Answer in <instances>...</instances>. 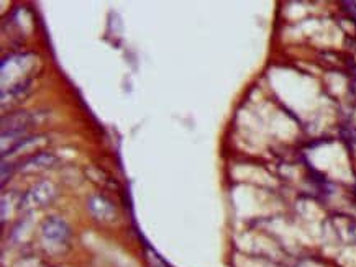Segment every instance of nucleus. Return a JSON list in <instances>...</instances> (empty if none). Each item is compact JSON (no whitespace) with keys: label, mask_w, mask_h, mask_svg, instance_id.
Returning a JSON list of instances; mask_svg holds the SVG:
<instances>
[{"label":"nucleus","mask_w":356,"mask_h":267,"mask_svg":"<svg viewBox=\"0 0 356 267\" xmlns=\"http://www.w3.org/2000/svg\"><path fill=\"white\" fill-rule=\"evenodd\" d=\"M89 209H91V212L100 220H112L115 217L114 205L103 197H94L91 202H89Z\"/></svg>","instance_id":"nucleus-5"},{"label":"nucleus","mask_w":356,"mask_h":267,"mask_svg":"<svg viewBox=\"0 0 356 267\" xmlns=\"http://www.w3.org/2000/svg\"><path fill=\"white\" fill-rule=\"evenodd\" d=\"M41 233L46 240L53 241V243H64L69 236V226L63 218H48L43 221L41 225Z\"/></svg>","instance_id":"nucleus-2"},{"label":"nucleus","mask_w":356,"mask_h":267,"mask_svg":"<svg viewBox=\"0 0 356 267\" xmlns=\"http://www.w3.org/2000/svg\"><path fill=\"white\" fill-rule=\"evenodd\" d=\"M56 190L53 187V184L49 182H40L33 185L32 189L26 190L20 198L18 209L21 212H32V210H38L43 209L44 205H48L51 200L54 198Z\"/></svg>","instance_id":"nucleus-1"},{"label":"nucleus","mask_w":356,"mask_h":267,"mask_svg":"<svg viewBox=\"0 0 356 267\" xmlns=\"http://www.w3.org/2000/svg\"><path fill=\"white\" fill-rule=\"evenodd\" d=\"M33 116L28 115V113H15L10 116H4V122H2V136L5 138L7 135L9 136H21L25 133V130L30 127L32 123Z\"/></svg>","instance_id":"nucleus-3"},{"label":"nucleus","mask_w":356,"mask_h":267,"mask_svg":"<svg viewBox=\"0 0 356 267\" xmlns=\"http://www.w3.org/2000/svg\"><path fill=\"white\" fill-rule=\"evenodd\" d=\"M56 161V158L49 153H36L33 156H30L28 159H25L21 162L20 170H38V169H46L49 167L53 162Z\"/></svg>","instance_id":"nucleus-4"}]
</instances>
